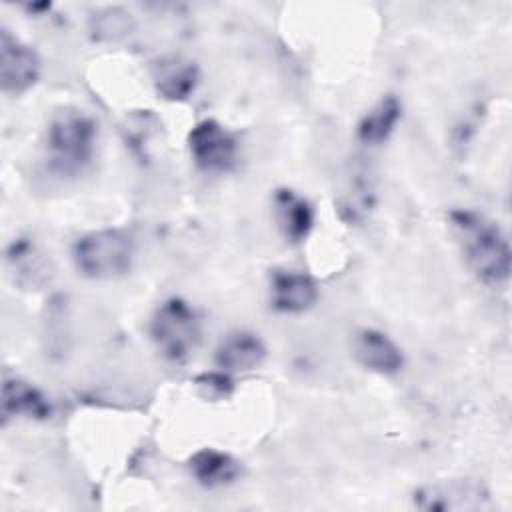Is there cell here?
I'll use <instances>...</instances> for the list:
<instances>
[{
	"label": "cell",
	"instance_id": "9a60e30c",
	"mask_svg": "<svg viewBox=\"0 0 512 512\" xmlns=\"http://www.w3.org/2000/svg\"><path fill=\"white\" fill-rule=\"evenodd\" d=\"M402 114V106L394 94L384 96L370 112L362 116L358 122V140L368 146H378L388 140V136L394 132L398 120Z\"/></svg>",
	"mask_w": 512,
	"mask_h": 512
},
{
	"label": "cell",
	"instance_id": "8fae6325",
	"mask_svg": "<svg viewBox=\"0 0 512 512\" xmlns=\"http://www.w3.org/2000/svg\"><path fill=\"white\" fill-rule=\"evenodd\" d=\"M272 206L276 224L288 242L298 244L310 234L314 226V208L306 198L298 196L294 190L280 188L272 198Z\"/></svg>",
	"mask_w": 512,
	"mask_h": 512
},
{
	"label": "cell",
	"instance_id": "3957f363",
	"mask_svg": "<svg viewBox=\"0 0 512 512\" xmlns=\"http://www.w3.org/2000/svg\"><path fill=\"white\" fill-rule=\"evenodd\" d=\"M72 258L76 268L88 278H118L132 268L134 244L124 230H96L74 242Z\"/></svg>",
	"mask_w": 512,
	"mask_h": 512
},
{
	"label": "cell",
	"instance_id": "4fadbf2b",
	"mask_svg": "<svg viewBox=\"0 0 512 512\" xmlns=\"http://www.w3.org/2000/svg\"><path fill=\"white\" fill-rule=\"evenodd\" d=\"M52 412L48 398L30 382L22 378H6L2 384V416L4 420L12 416L44 420Z\"/></svg>",
	"mask_w": 512,
	"mask_h": 512
},
{
	"label": "cell",
	"instance_id": "52a82bcc",
	"mask_svg": "<svg viewBox=\"0 0 512 512\" xmlns=\"http://www.w3.org/2000/svg\"><path fill=\"white\" fill-rule=\"evenodd\" d=\"M40 76L38 54L8 30L0 32V86L6 94H22Z\"/></svg>",
	"mask_w": 512,
	"mask_h": 512
},
{
	"label": "cell",
	"instance_id": "2e32d148",
	"mask_svg": "<svg viewBox=\"0 0 512 512\" xmlns=\"http://www.w3.org/2000/svg\"><path fill=\"white\" fill-rule=\"evenodd\" d=\"M194 384L206 398H226L232 392V380L220 372L202 374L194 380Z\"/></svg>",
	"mask_w": 512,
	"mask_h": 512
},
{
	"label": "cell",
	"instance_id": "6da1fadb",
	"mask_svg": "<svg viewBox=\"0 0 512 512\" xmlns=\"http://www.w3.org/2000/svg\"><path fill=\"white\" fill-rule=\"evenodd\" d=\"M466 266L484 284H502L510 276V246L498 224L472 210L450 214Z\"/></svg>",
	"mask_w": 512,
	"mask_h": 512
},
{
	"label": "cell",
	"instance_id": "30bf717a",
	"mask_svg": "<svg viewBox=\"0 0 512 512\" xmlns=\"http://www.w3.org/2000/svg\"><path fill=\"white\" fill-rule=\"evenodd\" d=\"M266 358L264 342L246 330L230 332L216 348V366L226 372H248L258 368Z\"/></svg>",
	"mask_w": 512,
	"mask_h": 512
},
{
	"label": "cell",
	"instance_id": "7c38bea8",
	"mask_svg": "<svg viewBox=\"0 0 512 512\" xmlns=\"http://www.w3.org/2000/svg\"><path fill=\"white\" fill-rule=\"evenodd\" d=\"M152 80L162 98L186 100L198 86V68L180 56H166L154 62Z\"/></svg>",
	"mask_w": 512,
	"mask_h": 512
},
{
	"label": "cell",
	"instance_id": "9c48e42d",
	"mask_svg": "<svg viewBox=\"0 0 512 512\" xmlns=\"http://www.w3.org/2000/svg\"><path fill=\"white\" fill-rule=\"evenodd\" d=\"M318 300L316 282L296 270H274L270 276V304L278 312H304Z\"/></svg>",
	"mask_w": 512,
	"mask_h": 512
},
{
	"label": "cell",
	"instance_id": "277c9868",
	"mask_svg": "<svg viewBox=\"0 0 512 512\" xmlns=\"http://www.w3.org/2000/svg\"><path fill=\"white\" fill-rule=\"evenodd\" d=\"M200 320L182 298L162 302L150 320V338L166 360H186L200 344Z\"/></svg>",
	"mask_w": 512,
	"mask_h": 512
},
{
	"label": "cell",
	"instance_id": "5b68a950",
	"mask_svg": "<svg viewBox=\"0 0 512 512\" xmlns=\"http://www.w3.org/2000/svg\"><path fill=\"white\" fill-rule=\"evenodd\" d=\"M188 148L202 172L222 174L234 168L238 158L236 136L218 120H202L188 134Z\"/></svg>",
	"mask_w": 512,
	"mask_h": 512
},
{
	"label": "cell",
	"instance_id": "ba28073f",
	"mask_svg": "<svg viewBox=\"0 0 512 512\" xmlns=\"http://www.w3.org/2000/svg\"><path fill=\"white\" fill-rule=\"evenodd\" d=\"M352 352L366 370L392 376L404 366L402 350L380 330L362 328L352 338Z\"/></svg>",
	"mask_w": 512,
	"mask_h": 512
},
{
	"label": "cell",
	"instance_id": "8992f818",
	"mask_svg": "<svg viewBox=\"0 0 512 512\" xmlns=\"http://www.w3.org/2000/svg\"><path fill=\"white\" fill-rule=\"evenodd\" d=\"M486 500V488L470 478L434 482L414 492V506L420 510H478Z\"/></svg>",
	"mask_w": 512,
	"mask_h": 512
},
{
	"label": "cell",
	"instance_id": "7a4b0ae2",
	"mask_svg": "<svg viewBox=\"0 0 512 512\" xmlns=\"http://www.w3.org/2000/svg\"><path fill=\"white\" fill-rule=\"evenodd\" d=\"M98 126L80 110L56 114L46 132V150L50 168L60 176L80 174L96 150Z\"/></svg>",
	"mask_w": 512,
	"mask_h": 512
},
{
	"label": "cell",
	"instance_id": "5bb4252c",
	"mask_svg": "<svg viewBox=\"0 0 512 512\" xmlns=\"http://www.w3.org/2000/svg\"><path fill=\"white\" fill-rule=\"evenodd\" d=\"M188 468L194 480L206 488L228 486L242 476L240 462L234 456L214 448L198 450L188 460Z\"/></svg>",
	"mask_w": 512,
	"mask_h": 512
}]
</instances>
